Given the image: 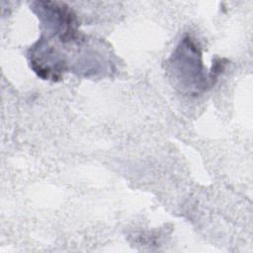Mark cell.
I'll return each mask as SVG.
<instances>
[{
  "label": "cell",
  "mask_w": 253,
  "mask_h": 253,
  "mask_svg": "<svg viewBox=\"0 0 253 253\" xmlns=\"http://www.w3.org/2000/svg\"><path fill=\"white\" fill-rule=\"evenodd\" d=\"M169 71L175 84L190 93H199L212 84L206 76L200 48L190 37L184 38L173 52Z\"/></svg>",
  "instance_id": "1"
},
{
  "label": "cell",
  "mask_w": 253,
  "mask_h": 253,
  "mask_svg": "<svg viewBox=\"0 0 253 253\" xmlns=\"http://www.w3.org/2000/svg\"><path fill=\"white\" fill-rule=\"evenodd\" d=\"M34 9L48 32L61 42L74 41L78 36L77 19L72 10L60 2H35Z\"/></svg>",
  "instance_id": "2"
},
{
  "label": "cell",
  "mask_w": 253,
  "mask_h": 253,
  "mask_svg": "<svg viewBox=\"0 0 253 253\" xmlns=\"http://www.w3.org/2000/svg\"><path fill=\"white\" fill-rule=\"evenodd\" d=\"M31 63L35 72L45 79L56 80L65 70V62L53 46L41 39L31 49Z\"/></svg>",
  "instance_id": "3"
}]
</instances>
